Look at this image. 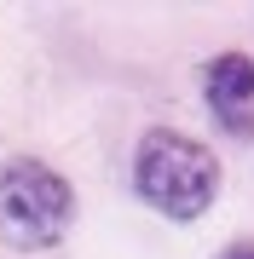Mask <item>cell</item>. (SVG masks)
Listing matches in <instances>:
<instances>
[{
  "label": "cell",
  "mask_w": 254,
  "mask_h": 259,
  "mask_svg": "<svg viewBox=\"0 0 254 259\" xmlns=\"http://www.w3.org/2000/svg\"><path fill=\"white\" fill-rule=\"evenodd\" d=\"M220 185H226V167L214 144H202L197 133L151 127L133 144V196L173 225H197L220 202Z\"/></svg>",
  "instance_id": "cell-1"
},
{
  "label": "cell",
  "mask_w": 254,
  "mask_h": 259,
  "mask_svg": "<svg viewBox=\"0 0 254 259\" xmlns=\"http://www.w3.org/2000/svg\"><path fill=\"white\" fill-rule=\"evenodd\" d=\"M76 225V185L41 156L0 161V248L52 253Z\"/></svg>",
  "instance_id": "cell-2"
},
{
  "label": "cell",
  "mask_w": 254,
  "mask_h": 259,
  "mask_svg": "<svg viewBox=\"0 0 254 259\" xmlns=\"http://www.w3.org/2000/svg\"><path fill=\"white\" fill-rule=\"evenodd\" d=\"M202 104L220 133L254 139V58L248 52H214L202 64Z\"/></svg>",
  "instance_id": "cell-3"
},
{
  "label": "cell",
  "mask_w": 254,
  "mask_h": 259,
  "mask_svg": "<svg viewBox=\"0 0 254 259\" xmlns=\"http://www.w3.org/2000/svg\"><path fill=\"white\" fill-rule=\"evenodd\" d=\"M220 259H254V242H231V248L220 253Z\"/></svg>",
  "instance_id": "cell-4"
}]
</instances>
